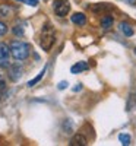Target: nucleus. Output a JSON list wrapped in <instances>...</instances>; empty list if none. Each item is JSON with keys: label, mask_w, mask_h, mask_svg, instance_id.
Returning <instances> with one entry per match:
<instances>
[{"label": "nucleus", "mask_w": 136, "mask_h": 146, "mask_svg": "<svg viewBox=\"0 0 136 146\" xmlns=\"http://www.w3.org/2000/svg\"><path fill=\"white\" fill-rule=\"evenodd\" d=\"M88 69H89V64L86 63V62H78L76 64H73L70 67V72L73 73V75H78V73L85 72V70H88Z\"/></svg>", "instance_id": "obj_6"}, {"label": "nucleus", "mask_w": 136, "mask_h": 146, "mask_svg": "<svg viewBox=\"0 0 136 146\" xmlns=\"http://www.w3.org/2000/svg\"><path fill=\"white\" fill-rule=\"evenodd\" d=\"M133 51H135V54H136V48H135V50H133Z\"/></svg>", "instance_id": "obj_19"}, {"label": "nucleus", "mask_w": 136, "mask_h": 146, "mask_svg": "<svg viewBox=\"0 0 136 146\" xmlns=\"http://www.w3.org/2000/svg\"><path fill=\"white\" fill-rule=\"evenodd\" d=\"M6 32H7V27H6V23L0 21V36H2V35H5Z\"/></svg>", "instance_id": "obj_15"}, {"label": "nucleus", "mask_w": 136, "mask_h": 146, "mask_svg": "<svg viewBox=\"0 0 136 146\" xmlns=\"http://www.w3.org/2000/svg\"><path fill=\"white\" fill-rule=\"evenodd\" d=\"M53 7H54L56 15L60 16V18L66 16L69 12H70V3L67 2V0H54Z\"/></svg>", "instance_id": "obj_3"}, {"label": "nucleus", "mask_w": 136, "mask_h": 146, "mask_svg": "<svg viewBox=\"0 0 136 146\" xmlns=\"http://www.w3.org/2000/svg\"><path fill=\"white\" fill-rule=\"evenodd\" d=\"M54 40H56V34H54V29L50 23H45L41 29V35H40V45L44 51H50L51 47L54 44Z\"/></svg>", "instance_id": "obj_1"}, {"label": "nucleus", "mask_w": 136, "mask_h": 146, "mask_svg": "<svg viewBox=\"0 0 136 146\" xmlns=\"http://www.w3.org/2000/svg\"><path fill=\"white\" fill-rule=\"evenodd\" d=\"M123 2H126V3H129V5H135L136 0H123Z\"/></svg>", "instance_id": "obj_17"}, {"label": "nucleus", "mask_w": 136, "mask_h": 146, "mask_svg": "<svg viewBox=\"0 0 136 146\" xmlns=\"http://www.w3.org/2000/svg\"><path fill=\"white\" fill-rule=\"evenodd\" d=\"M119 140L121 142V145H125V146L130 145V136L127 135V133H120V135H119Z\"/></svg>", "instance_id": "obj_12"}, {"label": "nucleus", "mask_w": 136, "mask_h": 146, "mask_svg": "<svg viewBox=\"0 0 136 146\" xmlns=\"http://www.w3.org/2000/svg\"><path fill=\"white\" fill-rule=\"evenodd\" d=\"M101 27L104 29H108L110 27H113V18H111V16H104L101 19Z\"/></svg>", "instance_id": "obj_11"}, {"label": "nucleus", "mask_w": 136, "mask_h": 146, "mask_svg": "<svg viewBox=\"0 0 136 146\" xmlns=\"http://www.w3.org/2000/svg\"><path fill=\"white\" fill-rule=\"evenodd\" d=\"M22 76V69L16 64V66H12L10 67V79L12 80H18Z\"/></svg>", "instance_id": "obj_9"}, {"label": "nucleus", "mask_w": 136, "mask_h": 146, "mask_svg": "<svg viewBox=\"0 0 136 146\" xmlns=\"http://www.w3.org/2000/svg\"><path fill=\"white\" fill-rule=\"evenodd\" d=\"M119 28H120V32L125 35V36H132V35L135 34L133 28L129 25V23H126V22H121L120 25H119Z\"/></svg>", "instance_id": "obj_8"}, {"label": "nucleus", "mask_w": 136, "mask_h": 146, "mask_svg": "<svg viewBox=\"0 0 136 146\" xmlns=\"http://www.w3.org/2000/svg\"><path fill=\"white\" fill-rule=\"evenodd\" d=\"M18 2H22V3H25L28 6H34V7L38 5V0H18Z\"/></svg>", "instance_id": "obj_14"}, {"label": "nucleus", "mask_w": 136, "mask_h": 146, "mask_svg": "<svg viewBox=\"0 0 136 146\" xmlns=\"http://www.w3.org/2000/svg\"><path fill=\"white\" fill-rule=\"evenodd\" d=\"M67 85H69V83H67L66 80H63V82H60V83H59V86H57V88H59V89H65V88H67Z\"/></svg>", "instance_id": "obj_16"}, {"label": "nucleus", "mask_w": 136, "mask_h": 146, "mask_svg": "<svg viewBox=\"0 0 136 146\" xmlns=\"http://www.w3.org/2000/svg\"><path fill=\"white\" fill-rule=\"evenodd\" d=\"M86 145H88V139L81 133H78L70 139V146H86Z\"/></svg>", "instance_id": "obj_5"}, {"label": "nucleus", "mask_w": 136, "mask_h": 146, "mask_svg": "<svg viewBox=\"0 0 136 146\" xmlns=\"http://www.w3.org/2000/svg\"><path fill=\"white\" fill-rule=\"evenodd\" d=\"M70 19H72V22L75 23V25H79V27H82V25H85V23H86V16L83 13H81V12L73 13Z\"/></svg>", "instance_id": "obj_7"}, {"label": "nucleus", "mask_w": 136, "mask_h": 146, "mask_svg": "<svg viewBox=\"0 0 136 146\" xmlns=\"http://www.w3.org/2000/svg\"><path fill=\"white\" fill-rule=\"evenodd\" d=\"M10 58V50L6 44H0V67H7Z\"/></svg>", "instance_id": "obj_4"}, {"label": "nucleus", "mask_w": 136, "mask_h": 146, "mask_svg": "<svg viewBox=\"0 0 136 146\" xmlns=\"http://www.w3.org/2000/svg\"><path fill=\"white\" fill-rule=\"evenodd\" d=\"M63 129H65V133H67V135H70V133L73 131V124H72V121L69 118L63 123Z\"/></svg>", "instance_id": "obj_13"}, {"label": "nucleus", "mask_w": 136, "mask_h": 146, "mask_svg": "<svg viewBox=\"0 0 136 146\" xmlns=\"http://www.w3.org/2000/svg\"><path fill=\"white\" fill-rule=\"evenodd\" d=\"M9 50L15 60H25L29 56V45L22 41H13L10 44Z\"/></svg>", "instance_id": "obj_2"}, {"label": "nucleus", "mask_w": 136, "mask_h": 146, "mask_svg": "<svg viewBox=\"0 0 136 146\" xmlns=\"http://www.w3.org/2000/svg\"><path fill=\"white\" fill-rule=\"evenodd\" d=\"M81 88H82L81 85H78V86H75V88H73V91H81Z\"/></svg>", "instance_id": "obj_18"}, {"label": "nucleus", "mask_w": 136, "mask_h": 146, "mask_svg": "<svg viewBox=\"0 0 136 146\" xmlns=\"http://www.w3.org/2000/svg\"><path fill=\"white\" fill-rule=\"evenodd\" d=\"M45 70H47V67H44V69L40 72V75H38V76H35L32 80H29V82H28V86H29V88L35 86V85H37V83H38V82H40V80L44 78V75H45Z\"/></svg>", "instance_id": "obj_10"}]
</instances>
